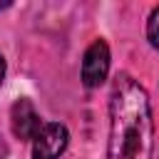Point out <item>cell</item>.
I'll return each mask as SVG.
<instances>
[{
    "mask_svg": "<svg viewBox=\"0 0 159 159\" xmlns=\"http://www.w3.org/2000/svg\"><path fill=\"white\" fill-rule=\"evenodd\" d=\"M154 124L147 89L129 75H117L109 94L107 159H152Z\"/></svg>",
    "mask_w": 159,
    "mask_h": 159,
    "instance_id": "1",
    "label": "cell"
},
{
    "mask_svg": "<svg viewBox=\"0 0 159 159\" xmlns=\"http://www.w3.org/2000/svg\"><path fill=\"white\" fill-rule=\"evenodd\" d=\"M32 159H57L70 142V132L65 124L57 122H47L40 127L37 137L32 139Z\"/></svg>",
    "mask_w": 159,
    "mask_h": 159,
    "instance_id": "2",
    "label": "cell"
},
{
    "mask_svg": "<svg viewBox=\"0 0 159 159\" xmlns=\"http://www.w3.org/2000/svg\"><path fill=\"white\" fill-rule=\"evenodd\" d=\"M109 72V47L104 40H94L82 60V82L84 87H99Z\"/></svg>",
    "mask_w": 159,
    "mask_h": 159,
    "instance_id": "3",
    "label": "cell"
},
{
    "mask_svg": "<svg viewBox=\"0 0 159 159\" xmlns=\"http://www.w3.org/2000/svg\"><path fill=\"white\" fill-rule=\"evenodd\" d=\"M10 127H12V134L20 139V142H27V139H35L42 122H40V114L35 112L32 102L30 99H17L12 104V112H10Z\"/></svg>",
    "mask_w": 159,
    "mask_h": 159,
    "instance_id": "4",
    "label": "cell"
},
{
    "mask_svg": "<svg viewBox=\"0 0 159 159\" xmlns=\"http://www.w3.org/2000/svg\"><path fill=\"white\" fill-rule=\"evenodd\" d=\"M147 37H149V42L159 50V7H154L152 15H149V22H147Z\"/></svg>",
    "mask_w": 159,
    "mask_h": 159,
    "instance_id": "5",
    "label": "cell"
},
{
    "mask_svg": "<svg viewBox=\"0 0 159 159\" xmlns=\"http://www.w3.org/2000/svg\"><path fill=\"white\" fill-rule=\"evenodd\" d=\"M5 157H7V144L0 139V159H5Z\"/></svg>",
    "mask_w": 159,
    "mask_h": 159,
    "instance_id": "6",
    "label": "cell"
},
{
    "mask_svg": "<svg viewBox=\"0 0 159 159\" xmlns=\"http://www.w3.org/2000/svg\"><path fill=\"white\" fill-rule=\"evenodd\" d=\"M2 77H5V60L0 57V84H2Z\"/></svg>",
    "mask_w": 159,
    "mask_h": 159,
    "instance_id": "7",
    "label": "cell"
},
{
    "mask_svg": "<svg viewBox=\"0 0 159 159\" xmlns=\"http://www.w3.org/2000/svg\"><path fill=\"white\" fill-rule=\"evenodd\" d=\"M5 7H10V2H0V10H5Z\"/></svg>",
    "mask_w": 159,
    "mask_h": 159,
    "instance_id": "8",
    "label": "cell"
}]
</instances>
